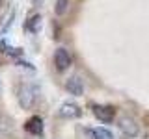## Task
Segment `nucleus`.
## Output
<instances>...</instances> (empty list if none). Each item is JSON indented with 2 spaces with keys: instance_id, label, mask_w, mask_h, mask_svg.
<instances>
[{
  "instance_id": "1",
  "label": "nucleus",
  "mask_w": 149,
  "mask_h": 139,
  "mask_svg": "<svg viewBox=\"0 0 149 139\" xmlns=\"http://www.w3.org/2000/svg\"><path fill=\"white\" fill-rule=\"evenodd\" d=\"M37 96H39V87L34 85V83H22L19 87V93H17V100H19V106L22 109H32L37 102Z\"/></svg>"
},
{
  "instance_id": "2",
  "label": "nucleus",
  "mask_w": 149,
  "mask_h": 139,
  "mask_svg": "<svg viewBox=\"0 0 149 139\" xmlns=\"http://www.w3.org/2000/svg\"><path fill=\"white\" fill-rule=\"evenodd\" d=\"M118 128L125 137H136L140 133V126L132 117H119L118 119Z\"/></svg>"
},
{
  "instance_id": "3",
  "label": "nucleus",
  "mask_w": 149,
  "mask_h": 139,
  "mask_svg": "<svg viewBox=\"0 0 149 139\" xmlns=\"http://www.w3.org/2000/svg\"><path fill=\"white\" fill-rule=\"evenodd\" d=\"M58 115L62 119H77V117L82 115V109H80V106L74 104V102H63L58 108Z\"/></svg>"
},
{
  "instance_id": "4",
  "label": "nucleus",
  "mask_w": 149,
  "mask_h": 139,
  "mask_svg": "<svg viewBox=\"0 0 149 139\" xmlns=\"http://www.w3.org/2000/svg\"><path fill=\"white\" fill-rule=\"evenodd\" d=\"M54 65H56V69H58L60 72L67 71V69L71 67V56H69V52L65 48H56V52H54Z\"/></svg>"
},
{
  "instance_id": "5",
  "label": "nucleus",
  "mask_w": 149,
  "mask_h": 139,
  "mask_svg": "<svg viewBox=\"0 0 149 139\" xmlns=\"http://www.w3.org/2000/svg\"><path fill=\"white\" fill-rule=\"evenodd\" d=\"M93 115L101 120V122H112L116 117V109L112 106H99L95 104L93 106Z\"/></svg>"
},
{
  "instance_id": "6",
  "label": "nucleus",
  "mask_w": 149,
  "mask_h": 139,
  "mask_svg": "<svg viewBox=\"0 0 149 139\" xmlns=\"http://www.w3.org/2000/svg\"><path fill=\"white\" fill-rule=\"evenodd\" d=\"M65 89H67L69 95H74V96H82L84 93V83L78 76H71L67 82H65Z\"/></svg>"
},
{
  "instance_id": "7",
  "label": "nucleus",
  "mask_w": 149,
  "mask_h": 139,
  "mask_svg": "<svg viewBox=\"0 0 149 139\" xmlns=\"http://www.w3.org/2000/svg\"><path fill=\"white\" fill-rule=\"evenodd\" d=\"M26 132H30V133H34V136H41L43 133V120H41V117H30L26 120Z\"/></svg>"
},
{
  "instance_id": "8",
  "label": "nucleus",
  "mask_w": 149,
  "mask_h": 139,
  "mask_svg": "<svg viewBox=\"0 0 149 139\" xmlns=\"http://www.w3.org/2000/svg\"><path fill=\"white\" fill-rule=\"evenodd\" d=\"M88 136L90 139H114V133L108 128H90Z\"/></svg>"
},
{
  "instance_id": "9",
  "label": "nucleus",
  "mask_w": 149,
  "mask_h": 139,
  "mask_svg": "<svg viewBox=\"0 0 149 139\" xmlns=\"http://www.w3.org/2000/svg\"><path fill=\"white\" fill-rule=\"evenodd\" d=\"M67 6H69V0H56V6H54V13L62 17L65 11H67Z\"/></svg>"
},
{
  "instance_id": "10",
  "label": "nucleus",
  "mask_w": 149,
  "mask_h": 139,
  "mask_svg": "<svg viewBox=\"0 0 149 139\" xmlns=\"http://www.w3.org/2000/svg\"><path fill=\"white\" fill-rule=\"evenodd\" d=\"M41 24V17L39 15H34L30 19V22H28V28H30V32H37V28Z\"/></svg>"
},
{
  "instance_id": "11",
  "label": "nucleus",
  "mask_w": 149,
  "mask_h": 139,
  "mask_svg": "<svg viewBox=\"0 0 149 139\" xmlns=\"http://www.w3.org/2000/svg\"><path fill=\"white\" fill-rule=\"evenodd\" d=\"M0 4H2V0H0Z\"/></svg>"
}]
</instances>
